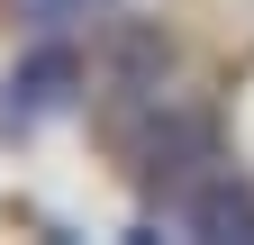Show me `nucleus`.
I'll return each mask as SVG.
<instances>
[{"instance_id": "1", "label": "nucleus", "mask_w": 254, "mask_h": 245, "mask_svg": "<svg viewBox=\"0 0 254 245\" xmlns=\"http://www.w3.org/2000/svg\"><path fill=\"white\" fill-rule=\"evenodd\" d=\"M73 91H82V55H73V46H37V55L9 73V118H55Z\"/></svg>"}, {"instance_id": "2", "label": "nucleus", "mask_w": 254, "mask_h": 245, "mask_svg": "<svg viewBox=\"0 0 254 245\" xmlns=\"http://www.w3.org/2000/svg\"><path fill=\"white\" fill-rule=\"evenodd\" d=\"M182 227L190 236H254V191L245 182H200L182 200Z\"/></svg>"}, {"instance_id": "3", "label": "nucleus", "mask_w": 254, "mask_h": 245, "mask_svg": "<svg viewBox=\"0 0 254 245\" xmlns=\"http://www.w3.org/2000/svg\"><path fill=\"white\" fill-rule=\"evenodd\" d=\"M109 73H118V91H164L173 46L154 37V27H118V37H109Z\"/></svg>"}, {"instance_id": "4", "label": "nucleus", "mask_w": 254, "mask_h": 245, "mask_svg": "<svg viewBox=\"0 0 254 245\" xmlns=\"http://www.w3.org/2000/svg\"><path fill=\"white\" fill-rule=\"evenodd\" d=\"M27 18H82V9H100V0H18Z\"/></svg>"}]
</instances>
